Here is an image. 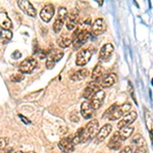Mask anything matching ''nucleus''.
<instances>
[{"label":"nucleus","instance_id":"obj_1","mask_svg":"<svg viewBox=\"0 0 153 153\" xmlns=\"http://www.w3.org/2000/svg\"><path fill=\"white\" fill-rule=\"evenodd\" d=\"M98 132H99V123L97 120H92L84 128L79 129L76 134L79 137L80 143H85L93 138H96Z\"/></svg>","mask_w":153,"mask_h":153},{"label":"nucleus","instance_id":"obj_2","mask_svg":"<svg viewBox=\"0 0 153 153\" xmlns=\"http://www.w3.org/2000/svg\"><path fill=\"white\" fill-rule=\"evenodd\" d=\"M130 109H131V104H129V103H125V104H123L120 106L113 104L103 113L102 117L108 118L109 120H117L122 118L125 114L129 113Z\"/></svg>","mask_w":153,"mask_h":153},{"label":"nucleus","instance_id":"obj_3","mask_svg":"<svg viewBox=\"0 0 153 153\" xmlns=\"http://www.w3.org/2000/svg\"><path fill=\"white\" fill-rule=\"evenodd\" d=\"M89 36H90V30H85L80 27L74 32L73 38H71V42L74 44L75 48H80L81 46L84 45L86 42L88 41Z\"/></svg>","mask_w":153,"mask_h":153},{"label":"nucleus","instance_id":"obj_4","mask_svg":"<svg viewBox=\"0 0 153 153\" xmlns=\"http://www.w3.org/2000/svg\"><path fill=\"white\" fill-rule=\"evenodd\" d=\"M38 65V62L35 58L28 57L26 58L19 65V71L23 74H31L35 71V68Z\"/></svg>","mask_w":153,"mask_h":153},{"label":"nucleus","instance_id":"obj_5","mask_svg":"<svg viewBox=\"0 0 153 153\" xmlns=\"http://www.w3.org/2000/svg\"><path fill=\"white\" fill-rule=\"evenodd\" d=\"M134 150L138 152H146L147 151V145L145 142L144 138L142 137V135L137 134L132 138V146Z\"/></svg>","mask_w":153,"mask_h":153},{"label":"nucleus","instance_id":"obj_6","mask_svg":"<svg viewBox=\"0 0 153 153\" xmlns=\"http://www.w3.org/2000/svg\"><path fill=\"white\" fill-rule=\"evenodd\" d=\"M137 117H138L137 112H135V111H131L129 113H127V114H125L124 117H122V120L118 122L117 128L120 130H122L126 127H130V126L137 120Z\"/></svg>","mask_w":153,"mask_h":153},{"label":"nucleus","instance_id":"obj_7","mask_svg":"<svg viewBox=\"0 0 153 153\" xmlns=\"http://www.w3.org/2000/svg\"><path fill=\"white\" fill-rule=\"evenodd\" d=\"M104 99H105V92L102 90V89H100V90H98L97 92L93 95V97L91 98L89 102L91 103V105L93 106V108L96 110L102 106L103 102H104Z\"/></svg>","mask_w":153,"mask_h":153},{"label":"nucleus","instance_id":"obj_8","mask_svg":"<svg viewBox=\"0 0 153 153\" xmlns=\"http://www.w3.org/2000/svg\"><path fill=\"white\" fill-rule=\"evenodd\" d=\"M92 56V52L89 49H82L76 55V65L79 66H84L89 62Z\"/></svg>","mask_w":153,"mask_h":153},{"label":"nucleus","instance_id":"obj_9","mask_svg":"<svg viewBox=\"0 0 153 153\" xmlns=\"http://www.w3.org/2000/svg\"><path fill=\"white\" fill-rule=\"evenodd\" d=\"M80 18H79V11L75 8L71 13L68 14V19H66V28L70 31H74L79 25Z\"/></svg>","mask_w":153,"mask_h":153},{"label":"nucleus","instance_id":"obj_10","mask_svg":"<svg viewBox=\"0 0 153 153\" xmlns=\"http://www.w3.org/2000/svg\"><path fill=\"white\" fill-rule=\"evenodd\" d=\"M101 87L99 85V83L96 82V81H92L91 83L88 84V86L84 89V92H83V97L86 98V99L90 100L91 98L93 97V95L97 92L98 90H100Z\"/></svg>","mask_w":153,"mask_h":153},{"label":"nucleus","instance_id":"obj_11","mask_svg":"<svg viewBox=\"0 0 153 153\" xmlns=\"http://www.w3.org/2000/svg\"><path fill=\"white\" fill-rule=\"evenodd\" d=\"M18 5L25 13H27L28 16H32V18H35L37 16L35 7L33 6V4H32L30 1H27V0H19Z\"/></svg>","mask_w":153,"mask_h":153},{"label":"nucleus","instance_id":"obj_12","mask_svg":"<svg viewBox=\"0 0 153 153\" xmlns=\"http://www.w3.org/2000/svg\"><path fill=\"white\" fill-rule=\"evenodd\" d=\"M113 45L110 43H106L105 45L102 46V48L100 49L99 52V59L100 61H108L111 57L112 53H113Z\"/></svg>","mask_w":153,"mask_h":153},{"label":"nucleus","instance_id":"obj_13","mask_svg":"<svg viewBox=\"0 0 153 153\" xmlns=\"http://www.w3.org/2000/svg\"><path fill=\"white\" fill-rule=\"evenodd\" d=\"M81 114L85 120H90L95 115V109L89 101H84L81 105Z\"/></svg>","mask_w":153,"mask_h":153},{"label":"nucleus","instance_id":"obj_14","mask_svg":"<svg viewBox=\"0 0 153 153\" xmlns=\"http://www.w3.org/2000/svg\"><path fill=\"white\" fill-rule=\"evenodd\" d=\"M54 12H55L54 6L52 4H47V5H45L42 8V10L40 12V18L45 23H49L51 21V19L53 18Z\"/></svg>","mask_w":153,"mask_h":153},{"label":"nucleus","instance_id":"obj_15","mask_svg":"<svg viewBox=\"0 0 153 153\" xmlns=\"http://www.w3.org/2000/svg\"><path fill=\"white\" fill-rule=\"evenodd\" d=\"M117 75L111 73L106 76H103L102 79H101L100 81H98V82H99V85L101 88H109L117 83Z\"/></svg>","mask_w":153,"mask_h":153},{"label":"nucleus","instance_id":"obj_16","mask_svg":"<svg viewBox=\"0 0 153 153\" xmlns=\"http://www.w3.org/2000/svg\"><path fill=\"white\" fill-rule=\"evenodd\" d=\"M58 147L65 153H71L75 150V144L71 140V138H62L58 143Z\"/></svg>","mask_w":153,"mask_h":153},{"label":"nucleus","instance_id":"obj_17","mask_svg":"<svg viewBox=\"0 0 153 153\" xmlns=\"http://www.w3.org/2000/svg\"><path fill=\"white\" fill-rule=\"evenodd\" d=\"M105 30H106V24H105V22L100 18L96 19L94 22V24L92 25V27H91V32H92L93 35H95V36L103 34L105 32Z\"/></svg>","mask_w":153,"mask_h":153},{"label":"nucleus","instance_id":"obj_18","mask_svg":"<svg viewBox=\"0 0 153 153\" xmlns=\"http://www.w3.org/2000/svg\"><path fill=\"white\" fill-rule=\"evenodd\" d=\"M111 131H112V126L110 124H106V125L103 126V127L99 130L97 136H96V140H97V142L104 141L106 138L109 136L110 133H111Z\"/></svg>","mask_w":153,"mask_h":153},{"label":"nucleus","instance_id":"obj_19","mask_svg":"<svg viewBox=\"0 0 153 153\" xmlns=\"http://www.w3.org/2000/svg\"><path fill=\"white\" fill-rule=\"evenodd\" d=\"M0 28L2 30H8V31H10L12 28V22L4 11H0Z\"/></svg>","mask_w":153,"mask_h":153},{"label":"nucleus","instance_id":"obj_20","mask_svg":"<svg viewBox=\"0 0 153 153\" xmlns=\"http://www.w3.org/2000/svg\"><path fill=\"white\" fill-rule=\"evenodd\" d=\"M107 146L111 150H118L122 148V140H120V135H118V132L114 133V134L112 135L111 139L108 142Z\"/></svg>","mask_w":153,"mask_h":153},{"label":"nucleus","instance_id":"obj_21","mask_svg":"<svg viewBox=\"0 0 153 153\" xmlns=\"http://www.w3.org/2000/svg\"><path fill=\"white\" fill-rule=\"evenodd\" d=\"M63 56V52H57V53H53L51 54L50 56L47 58V61H46V66L48 68H53V66L62 58Z\"/></svg>","mask_w":153,"mask_h":153},{"label":"nucleus","instance_id":"obj_22","mask_svg":"<svg viewBox=\"0 0 153 153\" xmlns=\"http://www.w3.org/2000/svg\"><path fill=\"white\" fill-rule=\"evenodd\" d=\"M89 76V71L87 68H81V70L76 71V73H74L73 75L71 76V79L75 82H78V81H82L84 79H86Z\"/></svg>","mask_w":153,"mask_h":153},{"label":"nucleus","instance_id":"obj_23","mask_svg":"<svg viewBox=\"0 0 153 153\" xmlns=\"http://www.w3.org/2000/svg\"><path fill=\"white\" fill-rule=\"evenodd\" d=\"M102 76H103V68H102V65H101V63H98L94 68V70H93L91 78H92L93 81L98 82V81H100L101 79H102Z\"/></svg>","mask_w":153,"mask_h":153},{"label":"nucleus","instance_id":"obj_24","mask_svg":"<svg viewBox=\"0 0 153 153\" xmlns=\"http://www.w3.org/2000/svg\"><path fill=\"white\" fill-rule=\"evenodd\" d=\"M133 132H134V128L133 127H126L124 129H122L118 132V135H120V140L122 141H126L127 139H129V138L132 136Z\"/></svg>","mask_w":153,"mask_h":153},{"label":"nucleus","instance_id":"obj_25","mask_svg":"<svg viewBox=\"0 0 153 153\" xmlns=\"http://www.w3.org/2000/svg\"><path fill=\"white\" fill-rule=\"evenodd\" d=\"M12 38V33L11 31H8V30H0V41L3 44L8 43L9 41L11 40Z\"/></svg>","mask_w":153,"mask_h":153},{"label":"nucleus","instance_id":"obj_26","mask_svg":"<svg viewBox=\"0 0 153 153\" xmlns=\"http://www.w3.org/2000/svg\"><path fill=\"white\" fill-rule=\"evenodd\" d=\"M71 44H73L71 39L66 36H60L57 39V45L60 48H66V47H68V46H71Z\"/></svg>","mask_w":153,"mask_h":153},{"label":"nucleus","instance_id":"obj_27","mask_svg":"<svg viewBox=\"0 0 153 153\" xmlns=\"http://www.w3.org/2000/svg\"><path fill=\"white\" fill-rule=\"evenodd\" d=\"M68 16V9L65 7H59L58 9V13H57V19H61V21L65 22Z\"/></svg>","mask_w":153,"mask_h":153},{"label":"nucleus","instance_id":"obj_28","mask_svg":"<svg viewBox=\"0 0 153 153\" xmlns=\"http://www.w3.org/2000/svg\"><path fill=\"white\" fill-rule=\"evenodd\" d=\"M62 27H63V21L56 19L53 24V31L55 32V33H59V32L61 31V29H62Z\"/></svg>","mask_w":153,"mask_h":153},{"label":"nucleus","instance_id":"obj_29","mask_svg":"<svg viewBox=\"0 0 153 153\" xmlns=\"http://www.w3.org/2000/svg\"><path fill=\"white\" fill-rule=\"evenodd\" d=\"M7 143H8V139L7 138H0V152H4L6 149Z\"/></svg>","mask_w":153,"mask_h":153},{"label":"nucleus","instance_id":"obj_30","mask_svg":"<svg viewBox=\"0 0 153 153\" xmlns=\"http://www.w3.org/2000/svg\"><path fill=\"white\" fill-rule=\"evenodd\" d=\"M24 75H22V74H16V75H12L10 76V81L11 82H14V83H19L21 82V81L24 80Z\"/></svg>","mask_w":153,"mask_h":153},{"label":"nucleus","instance_id":"obj_31","mask_svg":"<svg viewBox=\"0 0 153 153\" xmlns=\"http://www.w3.org/2000/svg\"><path fill=\"white\" fill-rule=\"evenodd\" d=\"M120 153H139V152L134 150L131 146H127V147L123 148V149L120 151Z\"/></svg>","mask_w":153,"mask_h":153},{"label":"nucleus","instance_id":"obj_32","mask_svg":"<svg viewBox=\"0 0 153 153\" xmlns=\"http://www.w3.org/2000/svg\"><path fill=\"white\" fill-rule=\"evenodd\" d=\"M19 118L22 120V122H24V124H25V125H31V124H32L31 120H28V118H27L26 117H24V115L19 114Z\"/></svg>","mask_w":153,"mask_h":153},{"label":"nucleus","instance_id":"obj_33","mask_svg":"<svg viewBox=\"0 0 153 153\" xmlns=\"http://www.w3.org/2000/svg\"><path fill=\"white\" fill-rule=\"evenodd\" d=\"M16 153H35L34 151H29V152H23V151H18V152H16Z\"/></svg>","mask_w":153,"mask_h":153}]
</instances>
